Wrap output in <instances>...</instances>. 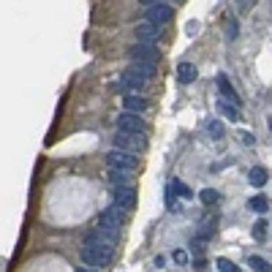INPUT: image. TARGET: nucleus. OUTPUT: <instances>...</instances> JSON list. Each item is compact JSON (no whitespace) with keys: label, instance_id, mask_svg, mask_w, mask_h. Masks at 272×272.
Wrapping results in <instances>:
<instances>
[{"label":"nucleus","instance_id":"nucleus-1","mask_svg":"<svg viewBox=\"0 0 272 272\" xmlns=\"http://www.w3.org/2000/svg\"><path fill=\"white\" fill-rule=\"evenodd\" d=\"M123 226H125V212L117 210L115 204L98 215V231H104L106 237H112V240H117V237H120Z\"/></svg>","mask_w":272,"mask_h":272},{"label":"nucleus","instance_id":"nucleus-2","mask_svg":"<svg viewBox=\"0 0 272 272\" xmlns=\"http://www.w3.org/2000/svg\"><path fill=\"white\" fill-rule=\"evenodd\" d=\"M106 166H109V171L131 174V171L139 169V158L128 155V152H120V150H109V152H106Z\"/></svg>","mask_w":272,"mask_h":272},{"label":"nucleus","instance_id":"nucleus-3","mask_svg":"<svg viewBox=\"0 0 272 272\" xmlns=\"http://www.w3.org/2000/svg\"><path fill=\"white\" fill-rule=\"evenodd\" d=\"M112 142H115V150L128 152V155H142L144 147H147L144 136H139V134H125V131H117Z\"/></svg>","mask_w":272,"mask_h":272},{"label":"nucleus","instance_id":"nucleus-4","mask_svg":"<svg viewBox=\"0 0 272 272\" xmlns=\"http://www.w3.org/2000/svg\"><path fill=\"white\" fill-rule=\"evenodd\" d=\"M112 256H115V250H106V248H90V245L82 248V264L90 269L106 267V264L112 261Z\"/></svg>","mask_w":272,"mask_h":272},{"label":"nucleus","instance_id":"nucleus-5","mask_svg":"<svg viewBox=\"0 0 272 272\" xmlns=\"http://www.w3.org/2000/svg\"><path fill=\"white\" fill-rule=\"evenodd\" d=\"M131 63H147V65H158L161 60V49L155 44H136L131 46Z\"/></svg>","mask_w":272,"mask_h":272},{"label":"nucleus","instance_id":"nucleus-6","mask_svg":"<svg viewBox=\"0 0 272 272\" xmlns=\"http://www.w3.org/2000/svg\"><path fill=\"white\" fill-rule=\"evenodd\" d=\"M171 14H174V9H171L169 3H144V22H152V25H161L163 28V22H169L171 19Z\"/></svg>","mask_w":272,"mask_h":272},{"label":"nucleus","instance_id":"nucleus-7","mask_svg":"<svg viewBox=\"0 0 272 272\" xmlns=\"http://www.w3.org/2000/svg\"><path fill=\"white\" fill-rule=\"evenodd\" d=\"M117 128L125 131V134H139V136L147 134V123H144V117L128 115V112H123V115L117 117Z\"/></svg>","mask_w":272,"mask_h":272},{"label":"nucleus","instance_id":"nucleus-8","mask_svg":"<svg viewBox=\"0 0 272 272\" xmlns=\"http://www.w3.org/2000/svg\"><path fill=\"white\" fill-rule=\"evenodd\" d=\"M161 36H163V28H161V25H152V22L136 25V38H139V44H155Z\"/></svg>","mask_w":272,"mask_h":272},{"label":"nucleus","instance_id":"nucleus-9","mask_svg":"<svg viewBox=\"0 0 272 272\" xmlns=\"http://www.w3.org/2000/svg\"><path fill=\"white\" fill-rule=\"evenodd\" d=\"M115 207L123 212H131L136 207V191L134 188H117L115 191Z\"/></svg>","mask_w":272,"mask_h":272},{"label":"nucleus","instance_id":"nucleus-10","mask_svg":"<svg viewBox=\"0 0 272 272\" xmlns=\"http://www.w3.org/2000/svg\"><path fill=\"white\" fill-rule=\"evenodd\" d=\"M84 245H90V248H106V250H115L117 240H112V237H106L104 231L93 229L87 237H84Z\"/></svg>","mask_w":272,"mask_h":272},{"label":"nucleus","instance_id":"nucleus-11","mask_svg":"<svg viewBox=\"0 0 272 272\" xmlns=\"http://www.w3.org/2000/svg\"><path fill=\"white\" fill-rule=\"evenodd\" d=\"M215 82H218V90H221V96L226 98V101H231V106H237V109H240L242 101H240V96L234 93V87H231L229 76H226V74H218V76H215Z\"/></svg>","mask_w":272,"mask_h":272},{"label":"nucleus","instance_id":"nucleus-12","mask_svg":"<svg viewBox=\"0 0 272 272\" xmlns=\"http://www.w3.org/2000/svg\"><path fill=\"white\" fill-rule=\"evenodd\" d=\"M120 82H123V87H125V90H134V93H139V90L144 87V84H147L142 76H136L131 68H125L123 74H120Z\"/></svg>","mask_w":272,"mask_h":272},{"label":"nucleus","instance_id":"nucleus-13","mask_svg":"<svg viewBox=\"0 0 272 272\" xmlns=\"http://www.w3.org/2000/svg\"><path fill=\"white\" fill-rule=\"evenodd\" d=\"M123 106H125L128 115H139V112L147 109V101H144L142 96H134V93H131V96H123Z\"/></svg>","mask_w":272,"mask_h":272},{"label":"nucleus","instance_id":"nucleus-14","mask_svg":"<svg viewBox=\"0 0 272 272\" xmlns=\"http://www.w3.org/2000/svg\"><path fill=\"white\" fill-rule=\"evenodd\" d=\"M196 76H199V71H196L194 63H180V65H177V79H180L183 84L196 82Z\"/></svg>","mask_w":272,"mask_h":272},{"label":"nucleus","instance_id":"nucleus-15","mask_svg":"<svg viewBox=\"0 0 272 272\" xmlns=\"http://www.w3.org/2000/svg\"><path fill=\"white\" fill-rule=\"evenodd\" d=\"M169 194H171V196H180V199H185V202H191V199H194V191H191L183 180H171Z\"/></svg>","mask_w":272,"mask_h":272},{"label":"nucleus","instance_id":"nucleus-16","mask_svg":"<svg viewBox=\"0 0 272 272\" xmlns=\"http://www.w3.org/2000/svg\"><path fill=\"white\" fill-rule=\"evenodd\" d=\"M248 180H250V185L261 188V185H267L269 174H267V169H264V166H253V169H250V174H248Z\"/></svg>","mask_w":272,"mask_h":272},{"label":"nucleus","instance_id":"nucleus-17","mask_svg":"<svg viewBox=\"0 0 272 272\" xmlns=\"http://www.w3.org/2000/svg\"><path fill=\"white\" fill-rule=\"evenodd\" d=\"M155 68H158V65H147V63H131V71H134L136 76H142L144 82L155 76Z\"/></svg>","mask_w":272,"mask_h":272},{"label":"nucleus","instance_id":"nucleus-18","mask_svg":"<svg viewBox=\"0 0 272 272\" xmlns=\"http://www.w3.org/2000/svg\"><path fill=\"white\" fill-rule=\"evenodd\" d=\"M109 180H112V188H134V185L128 183V174H123V171H109Z\"/></svg>","mask_w":272,"mask_h":272},{"label":"nucleus","instance_id":"nucleus-19","mask_svg":"<svg viewBox=\"0 0 272 272\" xmlns=\"http://www.w3.org/2000/svg\"><path fill=\"white\" fill-rule=\"evenodd\" d=\"M248 207L253 212H261V215H264V212L269 210V199L267 196H253V199H248Z\"/></svg>","mask_w":272,"mask_h":272},{"label":"nucleus","instance_id":"nucleus-20","mask_svg":"<svg viewBox=\"0 0 272 272\" xmlns=\"http://www.w3.org/2000/svg\"><path fill=\"white\" fill-rule=\"evenodd\" d=\"M248 264H250V269H256V272H272V264L261 256H250Z\"/></svg>","mask_w":272,"mask_h":272},{"label":"nucleus","instance_id":"nucleus-21","mask_svg":"<svg viewBox=\"0 0 272 272\" xmlns=\"http://www.w3.org/2000/svg\"><path fill=\"white\" fill-rule=\"evenodd\" d=\"M218 112H221V115H226L229 120H240V109H237V106H231V104H218Z\"/></svg>","mask_w":272,"mask_h":272},{"label":"nucleus","instance_id":"nucleus-22","mask_svg":"<svg viewBox=\"0 0 272 272\" xmlns=\"http://www.w3.org/2000/svg\"><path fill=\"white\" fill-rule=\"evenodd\" d=\"M199 199H202L204 204H215V202H221V194H218V191H212V188H204L202 194H199Z\"/></svg>","mask_w":272,"mask_h":272},{"label":"nucleus","instance_id":"nucleus-23","mask_svg":"<svg viewBox=\"0 0 272 272\" xmlns=\"http://www.w3.org/2000/svg\"><path fill=\"white\" fill-rule=\"evenodd\" d=\"M207 131H210V136H212V139H221V136H223V123L212 117V120L207 123Z\"/></svg>","mask_w":272,"mask_h":272},{"label":"nucleus","instance_id":"nucleus-24","mask_svg":"<svg viewBox=\"0 0 272 272\" xmlns=\"http://www.w3.org/2000/svg\"><path fill=\"white\" fill-rule=\"evenodd\" d=\"M215 264H218V269H221V272H242V269H240V267H237V264H234V261H231V258H223V256H221V258H218V261H215Z\"/></svg>","mask_w":272,"mask_h":272},{"label":"nucleus","instance_id":"nucleus-25","mask_svg":"<svg viewBox=\"0 0 272 272\" xmlns=\"http://www.w3.org/2000/svg\"><path fill=\"white\" fill-rule=\"evenodd\" d=\"M267 226H269V223L264 221V218H261V221H256V226H253V237H256L258 242H261L264 237H267Z\"/></svg>","mask_w":272,"mask_h":272},{"label":"nucleus","instance_id":"nucleus-26","mask_svg":"<svg viewBox=\"0 0 272 272\" xmlns=\"http://www.w3.org/2000/svg\"><path fill=\"white\" fill-rule=\"evenodd\" d=\"M237 33H240L237 19H229V22H226V38H237Z\"/></svg>","mask_w":272,"mask_h":272},{"label":"nucleus","instance_id":"nucleus-27","mask_svg":"<svg viewBox=\"0 0 272 272\" xmlns=\"http://www.w3.org/2000/svg\"><path fill=\"white\" fill-rule=\"evenodd\" d=\"M240 139H242V144H248V147H253V144H256V136L250 134V131H242Z\"/></svg>","mask_w":272,"mask_h":272},{"label":"nucleus","instance_id":"nucleus-28","mask_svg":"<svg viewBox=\"0 0 272 272\" xmlns=\"http://www.w3.org/2000/svg\"><path fill=\"white\" fill-rule=\"evenodd\" d=\"M174 261L177 264H188V253H185V250H174Z\"/></svg>","mask_w":272,"mask_h":272},{"label":"nucleus","instance_id":"nucleus-29","mask_svg":"<svg viewBox=\"0 0 272 272\" xmlns=\"http://www.w3.org/2000/svg\"><path fill=\"white\" fill-rule=\"evenodd\" d=\"M166 204H169L171 210H177V207H180V204H177V196H171L169 191H166Z\"/></svg>","mask_w":272,"mask_h":272},{"label":"nucleus","instance_id":"nucleus-30","mask_svg":"<svg viewBox=\"0 0 272 272\" xmlns=\"http://www.w3.org/2000/svg\"><path fill=\"white\" fill-rule=\"evenodd\" d=\"M191 248H194V253L199 256V253H202V250H204V245L199 242V240H194V242H191Z\"/></svg>","mask_w":272,"mask_h":272},{"label":"nucleus","instance_id":"nucleus-31","mask_svg":"<svg viewBox=\"0 0 272 272\" xmlns=\"http://www.w3.org/2000/svg\"><path fill=\"white\" fill-rule=\"evenodd\" d=\"M79 272H98V269H90V267H87V269H79Z\"/></svg>","mask_w":272,"mask_h":272},{"label":"nucleus","instance_id":"nucleus-32","mask_svg":"<svg viewBox=\"0 0 272 272\" xmlns=\"http://www.w3.org/2000/svg\"><path fill=\"white\" fill-rule=\"evenodd\" d=\"M267 125H269V131H272V117H269V120H267Z\"/></svg>","mask_w":272,"mask_h":272}]
</instances>
